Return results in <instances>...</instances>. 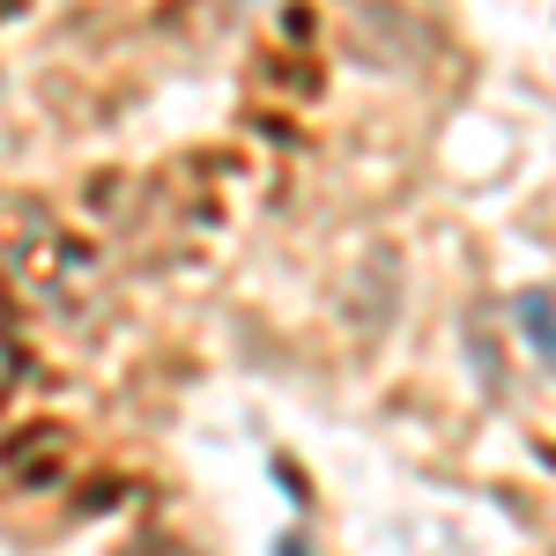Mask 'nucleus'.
<instances>
[{
  "instance_id": "1",
  "label": "nucleus",
  "mask_w": 556,
  "mask_h": 556,
  "mask_svg": "<svg viewBox=\"0 0 556 556\" xmlns=\"http://www.w3.org/2000/svg\"><path fill=\"white\" fill-rule=\"evenodd\" d=\"M519 327H527V342H534V349H542V356L556 364V327H549V304H542V298H519Z\"/></svg>"
}]
</instances>
